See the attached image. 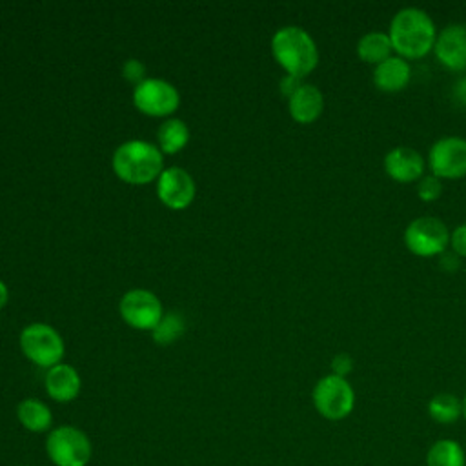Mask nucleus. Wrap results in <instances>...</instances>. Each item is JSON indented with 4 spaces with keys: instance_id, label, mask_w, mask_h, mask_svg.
<instances>
[{
    "instance_id": "c85d7f7f",
    "label": "nucleus",
    "mask_w": 466,
    "mask_h": 466,
    "mask_svg": "<svg viewBox=\"0 0 466 466\" xmlns=\"http://www.w3.org/2000/svg\"><path fill=\"white\" fill-rule=\"evenodd\" d=\"M451 96L459 106L466 107V76H461L451 86Z\"/></svg>"
},
{
    "instance_id": "b1692460",
    "label": "nucleus",
    "mask_w": 466,
    "mask_h": 466,
    "mask_svg": "<svg viewBox=\"0 0 466 466\" xmlns=\"http://www.w3.org/2000/svg\"><path fill=\"white\" fill-rule=\"evenodd\" d=\"M450 248L461 258H466V222L453 228L450 233Z\"/></svg>"
},
{
    "instance_id": "f03ea898",
    "label": "nucleus",
    "mask_w": 466,
    "mask_h": 466,
    "mask_svg": "<svg viewBox=\"0 0 466 466\" xmlns=\"http://www.w3.org/2000/svg\"><path fill=\"white\" fill-rule=\"evenodd\" d=\"M271 53L286 75L304 78L319 64V49L313 36L299 27H280L271 38Z\"/></svg>"
},
{
    "instance_id": "4468645a",
    "label": "nucleus",
    "mask_w": 466,
    "mask_h": 466,
    "mask_svg": "<svg viewBox=\"0 0 466 466\" xmlns=\"http://www.w3.org/2000/svg\"><path fill=\"white\" fill-rule=\"evenodd\" d=\"M410 78H411L410 62L397 55H391L390 58H386L384 62L375 66L373 73H371L373 86L384 93L402 91L410 84Z\"/></svg>"
},
{
    "instance_id": "f8f14e48",
    "label": "nucleus",
    "mask_w": 466,
    "mask_h": 466,
    "mask_svg": "<svg viewBox=\"0 0 466 466\" xmlns=\"http://www.w3.org/2000/svg\"><path fill=\"white\" fill-rule=\"evenodd\" d=\"M382 166L391 180L399 184H410L417 182L424 175L426 160L417 149L410 146H397L384 155Z\"/></svg>"
},
{
    "instance_id": "39448f33",
    "label": "nucleus",
    "mask_w": 466,
    "mask_h": 466,
    "mask_svg": "<svg viewBox=\"0 0 466 466\" xmlns=\"http://www.w3.org/2000/svg\"><path fill=\"white\" fill-rule=\"evenodd\" d=\"M450 233L451 231L439 217L420 215L406 226L402 240L410 253L430 258L439 257L450 248Z\"/></svg>"
},
{
    "instance_id": "393cba45",
    "label": "nucleus",
    "mask_w": 466,
    "mask_h": 466,
    "mask_svg": "<svg viewBox=\"0 0 466 466\" xmlns=\"http://www.w3.org/2000/svg\"><path fill=\"white\" fill-rule=\"evenodd\" d=\"M353 371V357L348 353H337L331 359V373L339 377H348Z\"/></svg>"
},
{
    "instance_id": "7ed1b4c3",
    "label": "nucleus",
    "mask_w": 466,
    "mask_h": 466,
    "mask_svg": "<svg viewBox=\"0 0 466 466\" xmlns=\"http://www.w3.org/2000/svg\"><path fill=\"white\" fill-rule=\"evenodd\" d=\"M115 173L131 184H146L162 173L160 151L146 140H129L113 153Z\"/></svg>"
},
{
    "instance_id": "5701e85b",
    "label": "nucleus",
    "mask_w": 466,
    "mask_h": 466,
    "mask_svg": "<svg viewBox=\"0 0 466 466\" xmlns=\"http://www.w3.org/2000/svg\"><path fill=\"white\" fill-rule=\"evenodd\" d=\"M442 195V180L435 175H422L417 180V197L424 202H433Z\"/></svg>"
},
{
    "instance_id": "ddd939ff",
    "label": "nucleus",
    "mask_w": 466,
    "mask_h": 466,
    "mask_svg": "<svg viewBox=\"0 0 466 466\" xmlns=\"http://www.w3.org/2000/svg\"><path fill=\"white\" fill-rule=\"evenodd\" d=\"M157 191L167 208L184 209L195 197V182L186 169L173 166L160 173Z\"/></svg>"
},
{
    "instance_id": "dca6fc26",
    "label": "nucleus",
    "mask_w": 466,
    "mask_h": 466,
    "mask_svg": "<svg viewBox=\"0 0 466 466\" xmlns=\"http://www.w3.org/2000/svg\"><path fill=\"white\" fill-rule=\"evenodd\" d=\"M46 391L56 402H71L80 393V375L69 364H56L46 373Z\"/></svg>"
},
{
    "instance_id": "a211bd4d",
    "label": "nucleus",
    "mask_w": 466,
    "mask_h": 466,
    "mask_svg": "<svg viewBox=\"0 0 466 466\" xmlns=\"http://www.w3.org/2000/svg\"><path fill=\"white\" fill-rule=\"evenodd\" d=\"M391 55H393V47L388 33L368 31L357 42V56L366 64L379 66Z\"/></svg>"
},
{
    "instance_id": "423d86ee",
    "label": "nucleus",
    "mask_w": 466,
    "mask_h": 466,
    "mask_svg": "<svg viewBox=\"0 0 466 466\" xmlns=\"http://www.w3.org/2000/svg\"><path fill=\"white\" fill-rule=\"evenodd\" d=\"M311 399L317 413L328 420H342L355 408L353 386L348 379L333 373L317 380Z\"/></svg>"
},
{
    "instance_id": "9b49d317",
    "label": "nucleus",
    "mask_w": 466,
    "mask_h": 466,
    "mask_svg": "<svg viewBox=\"0 0 466 466\" xmlns=\"http://www.w3.org/2000/svg\"><path fill=\"white\" fill-rule=\"evenodd\" d=\"M435 58L442 67L453 73L466 71V25L448 24L437 33L433 46Z\"/></svg>"
},
{
    "instance_id": "412c9836",
    "label": "nucleus",
    "mask_w": 466,
    "mask_h": 466,
    "mask_svg": "<svg viewBox=\"0 0 466 466\" xmlns=\"http://www.w3.org/2000/svg\"><path fill=\"white\" fill-rule=\"evenodd\" d=\"M189 140V129L180 118H167L158 127V144L164 153L180 151Z\"/></svg>"
},
{
    "instance_id": "6e6552de",
    "label": "nucleus",
    "mask_w": 466,
    "mask_h": 466,
    "mask_svg": "<svg viewBox=\"0 0 466 466\" xmlns=\"http://www.w3.org/2000/svg\"><path fill=\"white\" fill-rule=\"evenodd\" d=\"M430 173L437 178L459 180L466 177V138L450 135L437 138L428 151Z\"/></svg>"
},
{
    "instance_id": "aec40b11",
    "label": "nucleus",
    "mask_w": 466,
    "mask_h": 466,
    "mask_svg": "<svg viewBox=\"0 0 466 466\" xmlns=\"http://www.w3.org/2000/svg\"><path fill=\"white\" fill-rule=\"evenodd\" d=\"M428 413L439 424H453L462 417V400L453 393H437L428 402Z\"/></svg>"
},
{
    "instance_id": "f3484780",
    "label": "nucleus",
    "mask_w": 466,
    "mask_h": 466,
    "mask_svg": "<svg viewBox=\"0 0 466 466\" xmlns=\"http://www.w3.org/2000/svg\"><path fill=\"white\" fill-rule=\"evenodd\" d=\"M16 419L31 433L51 431L53 413L49 406L38 399H24L16 406Z\"/></svg>"
},
{
    "instance_id": "2eb2a0df",
    "label": "nucleus",
    "mask_w": 466,
    "mask_h": 466,
    "mask_svg": "<svg viewBox=\"0 0 466 466\" xmlns=\"http://www.w3.org/2000/svg\"><path fill=\"white\" fill-rule=\"evenodd\" d=\"M288 109H289V115L295 122L311 124L324 111V95L317 86L302 84L288 98Z\"/></svg>"
},
{
    "instance_id": "4be33fe9",
    "label": "nucleus",
    "mask_w": 466,
    "mask_h": 466,
    "mask_svg": "<svg viewBox=\"0 0 466 466\" xmlns=\"http://www.w3.org/2000/svg\"><path fill=\"white\" fill-rule=\"evenodd\" d=\"M182 331H184L182 317L177 313H167V315H162L160 322L155 326L153 339L158 344H171L182 335Z\"/></svg>"
},
{
    "instance_id": "f257e3e1",
    "label": "nucleus",
    "mask_w": 466,
    "mask_h": 466,
    "mask_svg": "<svg viewBox=\"0 0 466 466\" xmlns=\"http://www.w3.org/2000/svg\"><path fill=\"white\" fill-rule=\"evenodd\" d=\"M388 36L393 53L404 60H419L433 51L437 27L433 18L420 7H402L390 20Z\"/></svg>"
},
{
    "instance_id": "a878e982",
    "label": "nucleus",
    "mask_w": 466,
    "mask_h": 466,
    "mask_svg": "<svg viewBox=\"0 0 466 466\" xmlns=\"http://www.w3.org/2000/svg\"><path fill=\"white\" fill-rule=\"evenodd\" d=\"M122 71H124V76H126L127 80H131V82H135V84H140V82H142V76H144V73H146V67H144L142 62L131 58V60H127V62L124 64V69H122Z\"/></svg>"
},
{
    "instance_id": "20e7f679",
    "label": "nucleus",
    "mask_w": 466,
    "mask_h": 466,
    "mask_svg": "<svg viewBox=\"0 0 466 466\" xmlns=\"http://www.w3.org/2000/svg\"><path fill=\"white\" fill-rule=\"evenodd\" d=\"M46 455L55 466H87L93 457V444L84 430L66 424L47 433Z\"/></svg>"
},
{
    "instance_id": "7c9ffc66",
    "label": "nucleus",
    "mask_w": 466,
    "mask_h": 466,
    "mask_svg": "<svg viewBox=\"0 0 466 466\" xmlns=\"http://www.w3.org/2000/svg\"><path fill=\"white\" fill-rule=\"evenodd\" d=\"M462 417L466 419V395H464V399H462Z\"/></svg>"
},
{
    "instance_id": "0eeeda50",
    "label": "nucleus",
    "mask_w": 466,
    "mask_h": 466,
    "mask_svg": "<svg viewBox=\"0 0 466 466\" xmlns=\"http://www.w3.org/2000/svg\"><path fill=\"white\" fill-rule=\"evenodd\" d=\"M20 348L29 360L47 370L60 364V359L64 357L62 337L55 328L42 322L24 328L20 335Z\"/></svg>"
},
{
    "instance_id": "1a4fd4ad",
    "label": "nucleus",
    "mask_w": 466,
    "mask_h": 466,
    "mask_svg": "<svg viewBox=\"0 0 466 466\" xmlns=\"http://www.w3.org/2000/svg\"><path fill=\"white\" fill-rule=\"evenodd\" d=\"M135 106L153 116H164L178 107V91L162 78H146L135 86Z\"/></svg>"
},
{
    "instance_id": "6ab92c4d",
    "label": "nucleus",
    "mask_w": 466,
    "mask_h": 466,
    "mask_svg": "<svg viewBox=\"0 0 466 466\" xmlns=\"http://www.w3.org/2000/svg\"><path fill=\"white\" fill-rule=\"evenodd\" d=\"M426 466H466V453L457 441L441 439L430 446Z\"/></svg>"
},
{
    "instance_id": "cd10ccee",
    "label": "nucleus",
    "mask_w": 466,
    "mask_h": 466,
    "mask_svg": "<svg viewBox=\"0 0 466 466\" xmlns=\"http://www.w3.org/2000/svg\"><path fill=\"white\" fill-rule=\"evenodd\" d=\"M302 78H297V76H291V75H286L282 80H280V93L289 98L300 86H302Z\"/></svg>"
},
{
    "instance_id": "9d476101",
    "label": "nucleus",
    "mask_w": 466,
    "mask_h": 466,
    "mask_svg": "<svg viewBox=\"0 0 466 466\" xmlns=\"http://www.w3.org/2000/svg\"><path fill=\"white\" fill-rule=\"evenodd\" d=\"M122 319L138 329H155L162 319L160 300L147 289H131L120 300Z\"/></svg>"
},
{
    "instance_id": "c756f323",
    "label": "nucleus",
    "mask_w": 466,
    "mask_h": 466,
    "mask_svg": "<svg viewBox=\"0 0 466 466\" xmlns=\"http://www.w3.org/2000/svg\"><path fill=\"white\" fill-rule=\"evenodd\" d=\"M7 302V286L0 280V308H4Z\"/></svg>"
},
{
    "instance_id": "bb28decb",
    "label": "nucleus",
    "mask_w": 466,
    "mask_h": 466,
    "mask_svg": "<svg viewBox=\"0 0 466 466\" xmlns=\"http://www.w3.org/2000/svg\"><path fill=\"white\" fill-rule=\"evenodd\" d=\"M439 266H441V269H444V271H448V273H453V271H457L459 266H461V257L455 255L453 251L446 249L444 253L439 255Z\"/></svg>"
}]
</instances>
